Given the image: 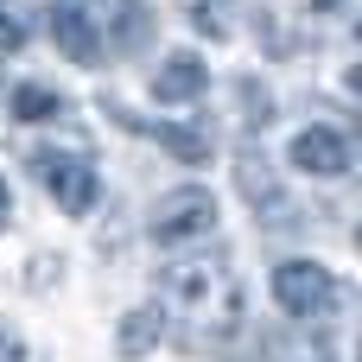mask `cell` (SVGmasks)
I'll return each instance as SVG.
<instances>
[{
    "instance_id": "6da1fadb",
    "label": "cell",
    "mask_w": 362,
    "mask_h": 362,
    "mask_svg": "<svg viewBox=\"0 0 362 362\" xmlns=\"http://www.w3.org/2000/svg\"><path fill=\"white\" fill-rule=\"evenodd\" d=\"M159 318L197 331V344H235L242 331V280L223 255H185L159 274Z\"/></svg>"
},
{
    "instance_id": "7a4b0ae2",
    "label": "cell",
    "mask_w": 362,
    "mask_h": 362,
    "mask_svg": "<svg viewBox=\"0 0 362 362\" xmlns=\"http://www.w3.org/2000/svg\"><path fill=\"white\" fill-rule=\"evenodd\" d=\"M216 229V197L204 191V185H178V191H165L159 204H153V242L159 248H185V242H197V235H210Z\"/></svg>"
},
{
    "instance_id": "3957f363",
    "label": "cell",
    "mask_w": 362,
    "mask_h": 362,
    "mask_svg": "<svg viewBox=\"0 0 362 362\" xmlns=\"http://www.w3.org/2000/svg\"><path fill=\"white\" fill-rule=\"evenodd\" d=\"M331 299H337L331 267H318V261H280L274 267V305L286 318H318V312H331Z\"/></svg>"
},
{
    "instance_id": "277c9868",
    "label": "cell",
    "mask_w": 362,
    "mask_h": 362,
    "mask_svg": "<svg viewBox=\"0 0 362 362\" xmlns=\"http://www.w3.org/2000/svg\"><path fill=\"white\" fill-rule=\"evenodd\" d=\"M293 165H299L305 178H344V172H350V140H344L337 127H305V134L293 140Z\"/></svg>"
},
{
    "instance_id": "5b68a950",
    "label": "cell",
    "mask_w": 362,
    "mask_h": 362,
    "mask_svg": "<svg viewBox=\"0 0 362 362\" xmlns=\"http://www.w3.org/2000/svg\"><path fill=\"white\" fill-rule=\"evenodd\" d=\"M38 172H45V191L57 197V210L83 216V210L95 204V172H89L83 159H38Z\"/></svg>"
},
{
    "instance_id": "8992f818",
    "label": "cell",
    "mask_w": 362,
    "mask_h": 362,
    "mask_svg": "<svg viewBox=\"0 0 362 362\" xmlns=\"http://www.w3.org/2000/svg\"><path fill=\"white\" fill-rule=\"evenodd\" d=\"M51 45H57L70 64H95V57H102V25H95L83 6H57V13H51Z\"/></svg>"
},
{
    "instance_id": "52a82bcc",
    "label": "cell",
    "mask_w": 362,
    "mask_h": 362,
    "mask_svg": "<svg viewBox=\"0 0 362 362\" xmlns=\"http://www.w3.org/2000/svg\"><path fill=\"white\" fill-rule=\"evenodd\" d=\"M204 89H210V70H204L191 51L165 57V64H159V76H153V95H159V102H197Z\"/></svg>"
},
{
    "instance_id": "ba28073f",
    "label": "cell",
    "mask_w": 362,
    "mask_h": 362,
    "mask_svg": "<svg viewBox=\"0 0 362 362\" xmlns=\"http://www.w3.org/2000/svg\"><path fill=\"white\" fill-rule=\"evenodd\" d=\"M146 38H153L146 0H115V6H108V51L134 57V51H146Z\"/></svg>"
},
{
    "instance_id": "9c48e42d",
    "label": "cell",
    "mask_w": 362,
    "mask_h": 362,
    "mask_svg": "<svg viewBox=\"0 0 362 362\" xmlns=\"http://www.w3.org/2000/svg\"><path fill=\"white\" fill-rule=\"evenodd\" d=\"M159 337H165V318H159V305H140V312H127L121 318V331H115V356L121 362H140L159 350Z\"/></svg>"
},
{
    "instance_id": "30bf717a",
    "label": "cell",
    "mask_w": 362,
    "mask_h": 362,
    "mask_svg": "<svg viewBox=\"0 0 362 362\" xmlns=\"http://www.w3.org/2000/svg\"><path fill=\"white\" fill-rule=\"evenodd\" d=\"M235 178H242V197L261 210H280V185H274V165H267V153H255V146H242L235 153Z\"/></svg>"
},
{
    "instance_id": "8fae6325",
    "label": "cell",
    "mask_w": 362,
    "mask_h": 362,
    "mask_svg": "<svg viewBox=\"0 0 362 362\" xmlns=\"http://www.w3.org/2000/svg\"><path fill=\"white\" fill-rule=\"evenodd\" d=\"M153 134H159V146H165L172 159H185V165H204V159H210V134H204V127H185V121H178V127H153Z\"/></svg>"
},
{
    "instance_id": "7c38bea8",
    "label": "cell",
    "mask_w": 362,
    "mask_h": 362,
    "mask_svg": "<svg viewBox=\"0 0 362 362\" xmlns=\"http://www.w3.org/2000/svg\"><path fill=\"white\" fill-rule=\"evenodd\" d=\"M13 115H19V121H51V115H57V95H51L45 83H25V89H13Z\"/></svg>"
},
{
    "instance_id": "4fadbf2b",
    "label": "cell",
    "mask_w": 362,
    "mask_h": 362,
    "mask_svg": "<svg viewBox=\"0 0 362 362\" xmlns=\"http://www.w3.org/2000/svg\"><path fill=\"white\" fill-rule=\"evenodd\" d=\"M235 95H242V115H248L255 127H261V121L274 115V95H267V89H261L255 76H242V83H235Z\"/></svg>"
},
{
    "instance_id": "5bb4252c",
    "label": "cell",
    "mask_w": 362,
    "mask_h": 362,
    "mask_svg": "<svg viewBox=\"0 0 362 362\" xmlns=\"http://www.w3.org/2000/svg\"><path fill=\"white\" fill-rule=\"evenodd\" d=\"M19 45H25V32H19V19H13V13L0 6V57H13Z\"/></svg>"
},
{
    "instance_id": "9a60e30c",
    "label": "cell",
    "mask_w": 362,
    "mask_h": 362,
    "mask_svg": "<svg viewBox=\"0 0 362 362\" xmlns=\"http://www.w3.org/2000/svg\"><path fill=\"white\" fill-rule=\"evenodd\" d=\"M0 362H25V337L13 325H0Z\"/></svg>"
},
{
    "instance_id": "2e32d148",
    "label": "cell",
    "mask_w": 362,
    "mask_h": 362,
    "mask_svg": "<svg viewBox=\"0 0 362 362\" xmlns=\"http://www.w3.org/2000/svg\"><path fill=\"white\" fill-rule=\"evenodd\" d=\"M6 210H13V197H6V178H0V223H6Z\"/></svg>"
}]
</instances>
